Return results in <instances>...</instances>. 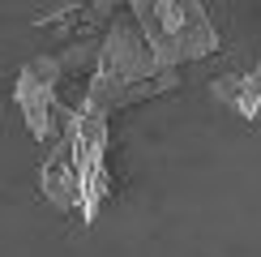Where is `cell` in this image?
Returning a JSON list of instances; mask_svg holds the SVG:
<instances>
[{"mask_svg":"<svg viewBox=\"0 0 261 257\" xmlns=\"http://www.w3.org/2000/svg\"><path fill=\"white\" fill-rule=\"evenodd\" d=\"M176 82H180V69H167L159 60L146 30L137 26V17L124 5V13H112V21L99 35V69H94L90 90H86V112L112 116L141 99L167 94Z\"/></svg>","mask_w":261,"mask_h":257,"instance_id":"cell-1","label":"cell"},{"mask_svg":"<svg viewBox=\"0 0 261 257\" xmlns=\"http://www.w3.org/2000/svg\"><path fill=\"white\" fill-rule=\"evenodd\" d=\"M128 13L137 17V26L146 30L150 47L167 69H184L219 52V30L201 0H133Z\"/></svg>","mask_w":261,"mask_h":257,"instance_id":"cell-2","label":"cell"},{"mask_svg":"<svg viewBox=\"0 0 261 257\" xmlns=\"http://www.w3.org/2000/svg\"><path fill=\"white\" fill-rule=\"evenodd\" d=\"M112 116L99 112H82L73 116V124L56 137L60 150L73 163V180H77V223H94L112 193V167H107V146H112Z\"/></svg>","mask_w":261,"mask_h":257,"instance_id":"cell-3","label":"cell"},{"mask_svg":"<svg viewBox=\"0 0 261 257\" xmlns=\"http://www.w3.org/2000/svg\"><path fill=\"white\" fill-rule=\"evenodd\" d=\"M13 107L21 112L30 137L43 146H51L64 128L73 124L77 107L69 103L64 94V69H60V56L47 52V56H35L17 69L13 78Z\"/></svg>","mask_w":261,"mask_h":257,"instance_id":"cell-4","label":"cell"},{"mask_svg":"<svg viewBox=\"0 0 261 257\" xmlns=\"http://www.w3.org/2000/svg\"><path fill=\"white\" fill-rule=\"evenodd\" d=\"M210 90H214L219 103H227L231 112H240L244 120H261V64H253L244 73H223Z\"/></svg>","mask_w":261,"mask_h":257,"instance_id":"cell-5","label":"cell"},{"mask_svg":"<svg viewBox=\"0 0 261 257\" xmlns=\"http://www.w3.org/2000/svg\"><path fill=\"white\" fill-rule=\"evenodd\" d=\"M94 5H99L103 13H116V5H133V0H94Z\"/></svg>","mask_w":261,"mask_h":257,"instance_id":"cell-6","label":"cell"}]
</instances>
